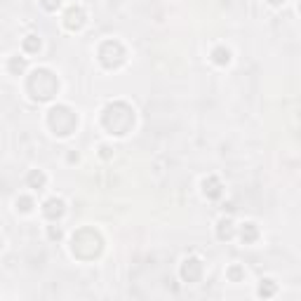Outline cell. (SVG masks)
I'll return each instance as SVG.
<instances>
[{"label": "cell", "mask_w": 301, "mask_h": 301, "mask_svg": "<svg viewBox=\"0 0 301 301\" xmlns=\"http://www.w3.org/2000/svg\"><path fill=\"white\" fill-rule=\"evenodd\" d=\"M181 275L186 282H198L200 275H202V263H200V259H196V257L186 259L181 266Z\"/></svg>", "instance_id": "obj_5"}, {"label": "cell", "mask_w": 301, "mask_h": 301, "mask_svg": "<svg viewBox=\"0 0 301 301\" xmlns=\"http://www.w3.org/2000/svg\"><path fill=\"white\" fill-rule=\"evenodd\" d=\"M240 236H242L245 242H254V240H257V226H254V223H245L242 231H240Z\"/></svg>", "instance_id": "obj_11"}, {"label": "cell", "mask_w": 301, "mask_h": 301, "mask_svg": "<svg viewBox=\"0 0 301 301\" xmlns=\"http://www.w3.org/2000/svg\"><path fill=\"white\" fill-rule=\"evenodd\" d=\"M99 57H101L104 66H108V68H118V66L125 61V50H122V45H120V42H116V40H108V42H104V45H101Z\"/></svg>", "instance_id": "obj_4"}, {"label": "cell", "mask_w": 301, "mask_h": 301, "mask_svg": "<svg viewBox=\"0 0 301 301\" xmlns=\"http://www.w3.org/2000/svg\"><path fill=\"white\" fill-rule=\"evenodd\" d=\"M59 5H61V0H42V7H45V10H50V12H52V10H57Z\"/></svg>", "instance_id": "obj_17"}, {"label": "cell", "mask_w": 301, "mask_h": 301, "mask_svg": "<svg viewBox=\"0 0 301 301\" xmlns=\"http://www.w3.org/2000/svg\"><path fill=\"white\" fill-rule=\"evenodd\" d=\"M104 125L106 130H111L113 134H127L130 127L134 125V113L127 104H111L104 111Z\"/></svg>", "instance_id": "obj_1"}, {"label": "cell", "mask_w": 301, "mask_h": 301, "mask_svg": "<svg viewBox=\"0 0 301 301\" xmlns=\"http://www.w3.org/2000/svg\"><path fill=\"white\" fill-rule=\"evenodd\" d=\"M217 236H219V240H228V238H233V223H231V219H221V221H219Z\"/></svg>", "instance_id": "obj_8"}, {"label": "cell", "mask_w": 301, "mask_h": 301, "mask_svg": "<svg viewBox=\"0 0 301 301\" xmlns=\"http://www.w3.org/2000/svg\"><path fill=\"white\" fill-rule=\"evenodd\" d=\"M61 214H64V200L52 198V200L45 202V217H47V219H59Z\"/></svg>", "instance_id": "obj_7"}, {"label": "cell", "mask_w": 301, "mask_h": 301, "mask_svg": "<svg viewBox=\"0 0 301 301\" xmlns=\"http://www.w3.org/2000/svg\"><path fill=\"white\" fill-rule=\"evenodd\" d=\"M212 59H214V64H228V59H231V52L228 50H223V47H217L214 52H212Z\"/></svg>", "instance_id": "obj_12"}, {"label": "cell", "mask_w": 301, "mask_h": 301, "mask_svg": "<svg viewBox=\"0 0 301 301\" xmlns=\"http://www.w3.org/2000/svg\"><path fill=\"white\" fill-rule=\"evenodd\" d=\"M26 181H28V186H31V188H38V191H40V188L45 186V174H42L40 170H33L31 174H28Z\"/></svg>", "instance_id": "obj_10"}, {"label": "cell", "mask_w": 301, "mask_h": 301, "mask_svg": "<svg viewBox=\"0 0 301 301\" xmlns=\"http://www.w3.org/2000/svg\"><path fill=\"white\" fill-rule=\"evenodd\" d=\"M28 92H31V97L38 99V101L52 99L54 92H57V78H54L50 71L40 68V71H36V73L28 78Z\"/></svg>", "instance_id": "obj_2"}, {"label": "cell", "mask_w": 301, "mask_h": 301, "mask_svg": "<svg viewBox=\"0 0 301 301\" xmlns=\"http://www.w3.org/2000/svg\"><path fill=\"white\" fill-rule=\"evenodd\" d=\"M24 50H26V52H38V50H40V38H36V36H28V38L24 40Z\"/></svg>", "instance_id": "obj_13"}, {"label": "cell", "mask_w": 301, "mask_h": 301, "mask_svg": "<svg viewBox=\"0 0 301 301\" xmlns=\"http://www.w3.org/2000/svg\"><path fill=\"white\" fill-rule=\"evenodd\" d=\"M17 207H19L21 212H28L31 207H33V200H31V198H26V196H21L19 200H17Z\"/></svg>", "instance_id": "obj_15"}, {"label": "cell", "mask_w": 301, "mask_h": 301, "mask_svg": "<svg viewBox=\"0 0 301 301\" xmlns=\"http://www.w3.org/2000/svg\"><path fill=\"white\" fill-rule=\"evenodd\" d=\"M205 193H207L210 198H219V196H221V183H219V179L210 177V179L205 181Z\"/></svg>", "instance_id": "obj_9"}, {"label": "cell", "mask_w": 301, "mask_h": 301, "mask_svg": "<svg viewBox=\"0 0 301 301\" xmlns=\"http://www.w3.org/2000/svg\"><path fill=\"white\" fill-rule=\"evenodd\" d=\"M271 5H280V2H285V0H268Z\"/></svg>", "instance_id": "obj_20"}, {"label": "cell", "mask_w": 301, "mask_h": 301, "mask_svg": "<svg viewBox=\"0 0 301 301\" xmlns=\"http://www.w3.org/2000/svg\"><path fill=\"white\" fill-rule=\"evenodd\" d=\"M299 10H301V2H299Z\"/></svg>", "instance_id": "obj_21"}, {"label": "cell", "mask_w": 301, "mask_h": 301, "mask_svg": "<svg viewBox=\"0 0 301 301\" xmlns=\"http://www.w3.org/2000/svg\"><path fill=\"white\" fill-rule=\"evenodd\" d=\"M10 71H12V73H21V71H24V59H17V57H14L12 61H10Z\"/></svg>", "instance_id": "obj_16"}, {"label": "cell", "mask_w": 301, "mask_h": 301, "mask_svg": "<svg viewBox=\"0 0 301 301\" xmlns=\"http://www.w3.org/2000/svg\"><path fill=\"white\" fill-rule=\"evenodd\" d=\"M231 278H233V280H240V278H242V271H240V268H231Z\"/></svg>", "instance_id": "obj_18"}, {"label": "cell", "mask_w": 301, "mask_h": 301, "mask_svg": "<svg viewBox=\"0 0 301 301\" xmlns=\"http://www.w3.org/2000/svg\"><path fill=\"white\" fill-rule=\"evenodd\" d=\"M50 238H52V240H54V238L59 240V238H61V231H59V228H54V226H52V228H50Z\"/></svg>", "instance_id": "obj_19"}, {"label": "cell", "mask_w": 301, "mask_h": 301, "mask_svg": "<svg viewBox=\"0 0 301 301\" xmlns=\"http://www.w3.org/2000/svg\"><path fill=\"white\" fill-rule=\"evenodd\" d=\"M82 24H85V12H82V7H71V10L66 12V26L80 28Z\"/></svg>", "instance_id": "obj_6"}, {"label": "cell", "mask_w": 301, "mask_h": 301, "mask_svg": "<svg viewBox=\"0 0 301 301\" xmlns=\"http://www.w3.org/2000/svg\"><path fill=\"white\" fill-rule=\"evenodd\" d=\"M50 125H52V130L57 132L59 137H66V134H71V132L76 130L78 120H76V113H73L71 108L57 106V108L50 111Z\"/></svg>", "instance_id": "obj_3"}, {"label": "cell", "mask_w": 301, "mask_h": 301, "mask_svg": "<svg viewBox=\"0 0 301 301\" xmlns=\"http://www.w3.org/2000/svg\"><path fill=\"white\" fill-rule=\"evenodd\" d=\"M259 294H261V297H273V294H275L273 280H263L261 287H259Z\"/></svg>", "instance_id": "obj_14"}]
</instances>
